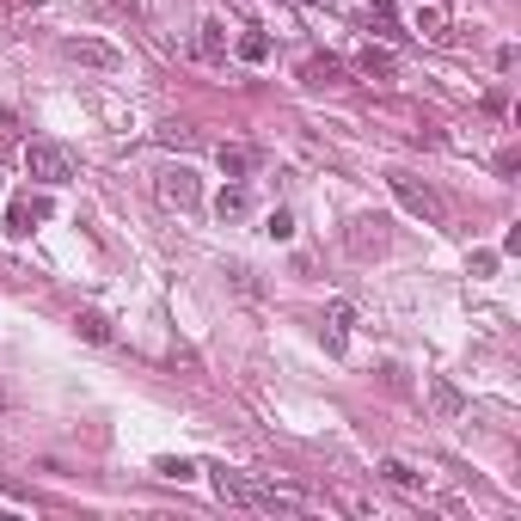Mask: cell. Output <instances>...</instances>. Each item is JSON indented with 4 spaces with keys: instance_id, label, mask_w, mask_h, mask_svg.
<instances>
[{
    "instance_id": "obj_6",
    "label": "cell",
    "mask_w": 521,
    "mask_h": 521,
    "mask_svg": "<svg viewBox=\"0 0 521 521\" xmlns=\"http://www.w3.org/2000/svg\"><path fill=\"white\" fill-rule=\"evenodd\" d=\"M62 49H68L74 62H86V68H104V74L123 68V49H110V43H99V37H68Z\"/></svg>"
},
{
    "instance_id": "obj_22",
    "label": "cell",
    "mask_w": 521,
    "mask_h": 521,
    "mask_svg": "<svg viewBox=\"0 0 521 521\" xmlns=\"http://www.w3.org/2000/svg\"><path fill=\"white\" fill-rule=\"evenodd\" d=\"M154 472H166V479H197V466H190V460H160Z\"/></svg>"
},
{
    "instance_id": "obj_17",
    "label": "cell",
    "mask_w": 521,
    "mask_h": 521,
    "mask_svg": "<svg viewBox=\"0 0 521 521\" xmlns=\"http://www.w3.org/2000/svg\"><path fill=\"white\" fill-rule=\"evenodd\" d=\"M74 325H80V338H86V344H110V319H104V313H80V319H74Z\"/></svg>"
},
{
    "instance_id": "obj_20",
    "label": "cell",
    "mask_w": 521,
    "mask_h": 521,
    "mask_svg": "<svg viewBox=\"0 0 521 521\" xmlns=\"http://www.w3.org/2000/svg\"><path fill=\"white\" fill-rule=\"evenodd\" d=\"M227 282H234V288H240V295H264V282L252 277V270H245V264H227Z\"/></svg>"
},
{
    "instance_id": "obj_13",
    "label": "cell",
    "mask_w": 521,
    "mask_h": 521,
    "mask_svg": "<svg viewBox=\"0 0 521 521\" xmlns=\"http://www.w3.org/2000/svg\"><path fill=\"white\" fill-rule=\"evenodd\" d=\"M43 215H49V203H43V197H25V203H13L6 208V234H31V221H43Z\"/></svg>"
},
{
    "instance_id": "obj_25",
    "label": "cell",
    "mask_w": 521,
    "mask_h": 521,
    "mask_svg": "<svg viewBox=\"0 0 521 521\" xmlns=\"http://www.w3.org/2000/svg\"><path fill=\"white\" fill-rule=\"evenodd\" d=\"M0 184H6V178H0Z\"/></svg>"
},
{
    "instance_id": "obj_11",
    "label": "cell",
    "mask_w": 521,
    "mask_h": 521,
    "mask_svg": "<svg viewBox=\"0 0 521 521\" xmlns=\"http://www.w3.org/2000/svg\"><path fill=\"white\" fill-rule=\"evenodd\" d=\"M429 405H436V417H460L466 411V399H460V386H454L448 375H429Z\"/></svg>"
},
{
    "instance_id": "obj_8",
    "label": "cell",
    "mask_w": 521,
    "mask_h": 521,
    "mask_svg": "<svg viewBox=\"0 0 521 521\" xmlns=\"http://www.w3.org/2000/svg\"><path fill=\"white\" fill-rule=\"evenodd\" d=\"M197 56H203V62H215V68L234 56V37H227V25H221V19H203V25H197Z\"/></svg>"
},
{
    "instance_id": "obj_9",
    "label": "cell",
    "mask_w": 521,
    "mask_h": 521,
    "mask_svg": "<svg viewBox=\"0 0 521 521\" xmlns=\"http://www.w3.org/2000/svg\"><path fill=\"white\" fill-rule=\"evenodd\" d=\"M349 325H356V307H349V301H331V313H325V349H331V356H344Z\"/></svg>"
},
{
    "instance_id": "obj_21",
    "label": "cell",
    "mask_w": 521,
    "mask_h": 521,
    "mask_svg": "<svg viewBox=\"0 0 521 521\" xmlns=\"http://www.w3.org/2000/svg\"><path fill=\"white\" fill-rule=\"evenodd\" d=\"M368 25H375V31H393V0H375V6H368Z\"/></svg>"
},
{
    "instance_id": "obj_4",
    "label": "cell",
    "mask_w": 521,
    "mask_h": 521,
    "mask_svg": "<svg viewBox=\"0 0 521 521\" xmlns=\"http://www.w3.org/2000/svg\"><path fill=\"white\" fill-rule=\"evenodd\" d=\"M344 245H349V258H381L393 245V221L386 215H356L344 227Z\"/></svg>"
},
{
    "instance_id": "obj_10",
    "label": "cell",
    "mask_w": 521,
    "mask_h": 521,
    "mask_svg": "<svg viewBox=\"0 0 521 521\" xmlns=\"http://www.w3.org/2000/svg\"><path fill=\"white\" fill-rule=\"evenodd\" d=\"M356 68L368 74V80H393V74H399V56H393L386 43H368V49L356 56Z\"/></svg>"
},
{
    "instance_id": "obj_12",
    "label": "cell",
    "mask_w": 521,
    "mask_h": 521,
    "mask_svg": "<svg viewBox=\"0 0 521 521\" xmlns=\"http://www.w3.org/2000/svg\"><path fill=\"white\" fill-rule=\"evenodd\" d=\"M215 215H221V221H245V215H252V190H245L240 178H234L221 197H215Z\"/></svg>"
},
{
    "instance_id": "obj_2",
    "label": "cell",
    "mask_w": 521,
    "mask_h": 521,
    "mask_svg": "<svg viewBox=\"0 0 521 521\" xmlns=\"http://www.w3.org/2000/svg\"><path fill=\"white\" fill-rule=\"evenodd\" d=\"M154 197L178 215H190V208H203V178L190 172V166H160L154 172Z\"/></svg>"
},
{
    "instance_id": "obj_16",
    "label": "cell",
    "mask_w": 521,
    "mask_h": 521,
    "mask_svg": "<svg viewBox=\"0 0 521 521\" xmlns=\"http://www.w3.org/2000/svg\"><path fill=\"white\" fill-rule=\"evenodd\" d=\"M234 56H240V62H252V68H264V62H270V37H264V31L234 37Z\"/></svg>"
},
{
    "instance_id": "obj_19",
    "label": "cell",
    "mask_w": 521,
    "mask_h": 521,
    "mask_svg": "<svg viewBox=\"0 0 521 521\" xmlns=\"http://www.w3.org/2000/svg\"><path fill=\"white\" fill-rule=\"evenodd\" d=\"M160 141H166V147H197V129H190V123H166Z\"/></svg>"
},
{
    "instance_id": "obj_24",
    "label": "cell",
    "mask_w": 521,
    "mask_h": 521,
    "mask_svg": "<svg viewBox=\"0 0 521 521\" xmlns=\"http://www.w3.org/2000/svg\"><path fill=\"white\" fill-rule=\"evenodd\" d=\"M0 405H6V399H0Z\"/></svg>"
},
{
    "instance_id": "obj_23",
    "label": "cell",
    "mask_w": 521,
    "mask_h": 521,
    "mask_svg": "<svg viewBox=\"0 0 521 521\" xmlns=\"http://www.w3.org/2000/svg\"><path fill=\"white\" fill-rule=\"evenodd\" d=\"M497 270V252H472V277H490Z\"/></svg>"
},
{
    "instance_id": "obj_3",
    "label": "cell",
    "mask_w": 521,
    "mask_h": 521,
    "mask_svg": "<svg viewBox=\"0 0 521 521\" xmlns=\"http://www.w3.org/2000/svg\"><path fill=\"white\" fill-rule=\"evenodd\" d=\"M25 172L37 178V184H68L74 178V154L62 147V141H25Z\"/></svg>"
},
{
    "instance_id": "obj_15",
    "label": "cell",
    "mask_w": 521,
    "mask_h": 521,
    "mask_svg": "<svg viewBox=\"0 0 521 521\" xmlns=\"http://www.w3.org/2000/svg\"><path fill=\"white\" fill-rule=\"evenodd\" d=\"M381 479H386V485H399V490H423V485H429L411 460H381Z\"/></svg>"
},
{
    "instance_id": "obj_18",
    "label": "cell",
    "mask_w": 521,
    "mask_h": 521,
    "mask_svg": "<svg viewBox=\"0 0 521 521\" xmlns=\"http://www.w3.org/2000/svg\"><path fill=\"white\" fill-rule=\"evenodd\" d=\"M264 234H270V240H295V215H288V208H270Z\"/></svg>"
},
{
    "instance_id": "obj_14",
    "label": "cell",
    "mask_w": 521,
    "mask_h": 521,
    "mask_svg": "<svg viewBox=\"0 0 521 521\" xmlns=\"http://www.w3.org/2000/svg\"><path fill=\"white\" fill-rule=\"evenodd\" d=\"M307 86H344V62H331V56H313L307 68H301Z\"/></svg>"
},
{
    "instance_id": "obj_7",
    "label": "cell",
    "mask_w": 521,
    "mask_h": 521,
    "mask_svg": "<svg viewBox=\"0 0 521 521\" xmlns=\"http://www.w3.org/2000/svg\"><path fill=\"white\" fill-rule=\"evenodd\" d=\"M215 160H221V172L227 178H252L258 172V160H264V154H258V147H245V141H221V147H215Z\"/></svg>"
},
{
    "instance_id": "obj_5",
    "label": "cell",
    "mask_w": 521,
    "mask_h": 521,
    "mask_svg": "<svg viewBox=\"0 0 521 521\" xmlns=\"http://www.w3.org/2000/svg\"><path fill=\"white\" fill-rule=\"evenodd\" d=\"M411 31L423 37V43H448L454 6H448V0H417V6H411Z\"/></svg>"
},
{
    "instance_id": "obj_1",
    "label": "cell",
    "mask_w": 521,
    "mask_h": 521,
    "mask_svg": "<svg viewBox=\"0 0 521 521\" xmlns=\"http://www.w3.org/2000/svg\"><path fill=\"white\" fill-rule=\"evenodd\" d=\"M386 184H393V197L411 208L417 221H429V227H448V197H442L436 184H423V178H411V172H393Z\"/></svg>"
}]
</instances>
